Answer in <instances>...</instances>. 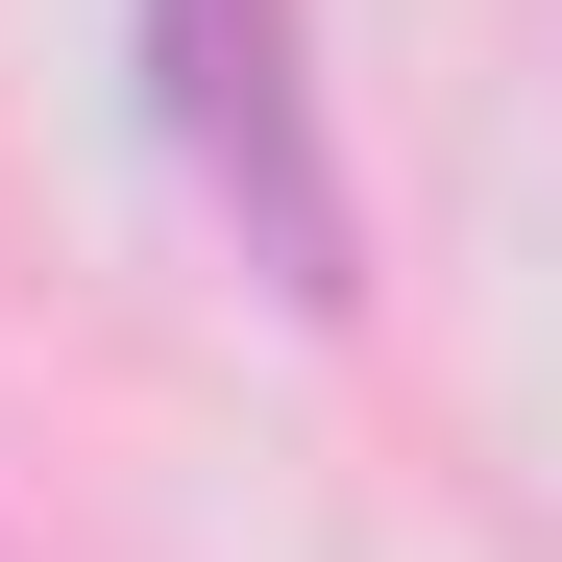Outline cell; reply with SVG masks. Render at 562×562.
I'll use <instances>...</instances> for the list:
<instances>
[{"label":"cell","mask_w":562,"mask_h":562,"mask_svg":"<svg viewBox=\"0 0 562 562\" xmlns=\"http://www.w3.org/2000/svg\"><path fill=\"white\" fill-rule=\"evenodd\" d=\"M147 123L196 171V221L269 269V318L367 294V196H342V123H318V0H147Z\"/></svg>","instance_id":"1"}]
</instances>
